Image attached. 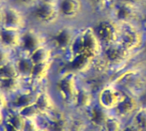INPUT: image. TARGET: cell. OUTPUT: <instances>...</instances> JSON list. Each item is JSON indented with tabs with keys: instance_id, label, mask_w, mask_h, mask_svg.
I'll use <instances>...</instances> for the list:
<instances>
[{
	"instance_id": "11",
	"label": "cell",
	"mask_w": 146,
	"mask_h": 131,
	"mask_svg": "<svg viewBox=\"0 0 146 131\" xmlns=\"http://www.w3.org/2000/svg\"><path fill=\"white\" fill-rule=\"evenodd\" d=\"M21 34L18 29L3 27L0 30V43L6 48H15L21 45Z\"/></svg>"
},
{
	"instance_id": "23",
	"label": "cell",
	"mask_w": 146,
	"mask_h": 131,
	"mask_svg": "<svg viewBox=\"0 0 146 131\" xmlns=\"http://www.w3.org/2000/svg\"><path fill=\"white\" fill-rule=\"evenodd\" d=\"M18 82H19L16 76V77H11V78H3L1 79L0 84H1V88L4 91L11 92L16 89V88L18 87Z\"/></svg>"
},
{
	"instance_id": "10",
	"label": "cell",
	"mask_w": 146,
	"mask_h": 131,
	"mask_svg": "<svg viewBox=\"0 0 146 131\" xmlns=\"http://www.w3.org/2000/svg\"><path fill=\"white\" fill-rule=\"evenodd\" d=\"M80 45L82 48V52H86L92 57H94L101 46V44L97 38L93 30L87 29L80 39Z\"/></svg>"
},
{
	"instance_id": "6",
	"label": "cell",
	"mask_w": 146,
	"mask_h": 131,
	"mask_svg": "<svg viewBox=\"0 0 146 131\" xmlns=\"http://www.w3.org/2000/svg\"><path fill=\"white\" fill-rule=\"evenodd\" d=\"M59 9L56 4L43 2L38 4L33 11L34 17L38 21L46 24H51L56 21L59 17Z\"/></svg>"
},
{
	"instance_id": "3",
	"label": "cell",
	"mask_w": 146,
	"mask_h": 131,
	"mask_svg": "<svg viewBox=\"0 0 146 131\" xmlns=\"http://www.w3.org/2000/svg\"><path fill=\"white\" fill-rule=\"evenodd\" d=\"M137 8L138 6L126 2L116 1L112 8L115 21L120 24L132 23V21L137 17Z\"/></svg>"
},
{
	"instance_id": "26",
	"label": "cell",
	"mask_w": 146,
	"mask_h": 131,
	"mask_svg": "<svg viewBox=\"0 0 146 131\" xmlns=\"http://www.w3.org/2000/svg\"><path fill=\"white\" fill-rule=\"evenodd\" d=\"M121 131H141L135 124H133L132 122H129L123 125Z\"/></svg>"
},
{
	"instance_id": "14",
	"label": "cell",
	"mask_w": 146,
	"mask_h": 131,
	"mask_svg": "<svg viewBox=\"0 0 146 131\" xmlns=\"http://www.w3.org/2000/svg\"><path fill=\"white\" fill-rule=\"evenodd\" d=\"M53 40L59 49H66L71 45L74 40V31L70 27H65L53 36Z\"/></svg>"
},
{
	"instance_id": "27",
	"label": "cell",
	"mask_w": 146,
	"mask_h": 131,
	"mask_svg": "<svg viewBox=\"0 0 146 131\" xmlns=\"http://www.w3.org/2000/svg\"><path fill=\"white\" fill-rule=\"evenodd\" d=\"M15 1L18 3H20L21 5H23V6H26V7L33 6L38 2V0H15Z\"/></svg>"
},
{
	"instance_id": "20",
	"label": "cell",
	"mask_w": 146,
	"mask_h": 131,
	"mask_svg": "<svg viewBox=\"0 0 146 131\" xmlns=\"http://www.w3.org/2000/svg\"><path fill=\"white\" fill-rule=\"evenodd\" d=\"M17 75H18V70L16 65L11 63L10 61L0 66V79L16 77Z\"/></svg>"
},
{
	"instance_id": "22",
	"label": "cell",
	"mask_w": 146,
	"mask_h": 131,
	"mask_svg": "<svg viewBox=\"0 0 146 131\" xmlns=\"http://www.w3.org/2000/svg\"><path fill=\"white\" fill-rule=\"evenodd\" d=\"M49 69H50V63L49 62L34 64L30 76H32L35 79H41L46 75Z\"/></svg>"
},
{
	"instance_id": "33",
	"label": "cell",
	"mask_w": 146,
	"mask_h": 131,
	"mask_svg": "<svg viewBox=\"0 0 146 131\" xmlns=\"http://www.w3.org/2000/svg\"><path fill=\"white\" fill-rule=\"evenodd\" d=\"M101 131H102V130H101Z\"/></svg>"
},
{
	"instance_id": "19",
	"label": "cell",
	"mask_w": 146,
	"mask_h": 131,
	"mask_svg": "<svg viewBox=\"0 0 146 131\" xmlns=\"http://www.w3.org/2000/svg\"><path fill=\"white\" fill-rule=\"evenodd\" d=\"M33 65L34 64L30 57H22L18 60L16 63V68L19 73H21V75L27 76V75H31Z\"/></svg>"
},
{
	"instance_id": "9",
	"label": "cell",
	"mask_w": 146,
	"mask_h": 131,
	"mask_svg": "<svg viewBox=\"0 0 146 131\" xmlns=\"http://www.w3.org/2000/svg\"><path fill=\"white\" fill-rule=\"evenodd\" d=\"M104 57L106 62L112 64H117L122 62L127 56L129 51H127L120 43H115L107 46H104Z\"/></svg>"
},
{
	"instance_id": "8",
	"label": "cell",
	"mask_w": 146,
	"mask_h": 131,
	"mask_svg": "<svg viewBox=\"0 0 146 131\" xmlns=\"http://www.w3.org/2000/svg\"><path fill=\"white\" fill-rule=\"evenodd\" d=\"M25 26V18L22 13L16 8L9 7L4 9L3 27L14 29H21Z\"/></svg>"
},
{
	"instance_id": "29",
	"label": "cell",
	"mask_w": 146,
	"mask_h": 131,
	"mask_svg": "<svg viewBox=\"0 0 146 131\" xmlns=\"http://www.w3.org/2000/svg\"><path fill=\"white\" fill-rule=\"evenodd\" d=\"M4 21V9L0 8V25H3Z\"/></svg>"
},
{
	"instance_id": "13",
	"label": "cell",
	"mask_w": 146,
	"mask_h": 131,
	"mask_svg": "<svg viewBox=\"0 0 146 131\" xmlns=\"http://www.w3.org/2000/svg\"><path fill=\"white\" fill-rule=\"evenodd\" d=\"M110 112L100 105L97 104L91 106V112L89 116V120L92 127L100 130L102 129L106 118H108Z\"/></svg>"
},
{
	"instance_id": "1",
	"label": "cell",
	"mask_w": 146,
	"mask_h": 131,
	"mask_svg": "<svg viewBox=\"0 0 146 131\" xmlns=\"http://www.w3.org/2000/svg\"><path fill=\"white\" fill-rule=\"evenodd\" d=\"M93 31L101 45L107 46L118 42L121 32V24L115 20L101 21L97 24Z\"/></svg>"
},
{
	"instance_id": "4",
	"label": "cell",
	"mask_w": 146,
	"mask_h": 131,
	"mask_svg": "<svg viewBox=\"0 0 146 131\" xmlns=\"http://www.w3.org/2000/svg\"><path fill=\"white\" fill-rule=\"evenodd\" d=\"M140 41L141 35L138 29L132 26V23L121 24V32L118 43L130 51L139 46Z\"/></svg>"
},
{
	"instance_id": "30",
	"label": "cell",
	"mask_w": 146,
	"mask_h": 131,
	"mask_svg": "<svg viewBox=\"0 0 146 131\" xmlns=\"http://www.w3.org/2000/svg\"><path fill=\"white\" fill-rule=\"evenodd\" d=\"M5 103H6L5 97H4V95L2 93H0V108L3 107V106H4Z\"/></svg>"
},
{
	"instance_id": "16",
	"label": "cell",
	"mask_w": 146,
	"mask_h": 131,
	"mask_svg": "<svg viewBox=\"0 0 146 131\" xmlns=\"http://www.w3.org/2000/svg\"><path fill=\"white\" fill-rule=\"evenodd\" d=\"M124 124L123 120L114 113H110L106 118L102 129V131H121Z\"/></svg>"
},
{
	"instance_id": "17",
	"label": "cell",
	"mask_w": 146,
	"mask_h": 131,
	"mask_svg": "<svg viewBox=\"0 0 146 131\" xmlns=\"http://www.w3.org/2000/svg\"><path fill=\"white\" fill-rule=\"evenodd\" d=\"M51 51L49 49H46L44 46H42L30 54V58L33 61V64H38V63H46L49 62V59L50 57Z\"/></svg>"
},
{
	"instance_id": "12",
	"label": "cell",
	"mask_w": 146,
	"mask_h": 131,
	"mask_svg": "<svg viewBox=\"0 0 146 131\" xmlns=\"http://www.w3.org/2000/svg\"><path fill=\"white\" fill-rule=\"evenodd\" d=\"M60 14L67 18L76 17L82 9L80 0H61L58 4Z\"/></svg>"
},
{
	"instance_id": "7",
	"label": "cell",
	"mask_w": 146,
	"mask_h": 131,
	"mask_svg": "<svg viewBox=\"0 0 146 131\" xmlns=\"http://www.w3.org/2000/svg\"><path fill=\"white\" fill-rule=\"evenodd\" d=\"M44 38L33 29H28L21 35V45L23 50L27 51L29 54L37 49L44 46Z\"/></svg>"
},
{
	"instance_id": "15",
	"label": "cell",
	"mask_w": 146,
	"mask_h": 131,
	"mask_svg": "<svg viewBox=\"0 0 146 131\" xmlns=\"http://www.w3.org/2000/svg\"><path fill=\"white\" fill-rule=\"evenodd\" d=\"M75 79L73 75L67 76L64 77L60 83L58 84L59 89L64 96L68 98H73L76 94V86H75Z\"/></svg>"
},
{
	"instance_id": "2",
	"label": "cell",
	"mask_w": 146,
	"mask_h": 131,
	"mask_svg": "<svg viewBox=\"0 0 146 131\" xmlns=\"http://www.w3.org/2000/svg\"><path fill=\"white\" fill-rule=\"evenodd\" d=\"M139 100L133 95L124 92L123 97L121 98L116 107L113 110V113L124 121L127 118H132L135 112L139 109Z\"/></svg>"
},
{
	"instance_id": "5",
	"label": "cell",
	"mask_w": 146,
	"mask_h": 131,
	"mask_svg": "<svg viewBox=\"0 0 146 131\" xmlns=\"http://www.w3.org/2000/svg\"><path fill=\"white\" fill-rule=\"evenodd\" d=\"M123 94L124 92H121L115 87H106L100 91L98 104L109 112L113 111L121 101Z\"/></svg>"
},
{
	"instance_id": "18",
	"label": "cell",
	"mask_w": 146,
	"mask_h": 131,
	"mask_svg": "<svg viewBox=\"0 0 146 131\" xmlns=\"http://www.w3.org/2000/svg\"><path fill=\"white\" fill-rule=\"evenodd\" d=\"M141 131H146V106H141L132 117V121Z\"/></svg>"
},
{
	"instance_id": "31",
	"label": "cell",
	"mask_w": 146,
	"mask_h": 131,
	"mask_svg": "<svg viewBox=\"0 0 146 131\" xmlns=\"http://www.w3.org/2000/svg\"><path fill=\"white\" fill-rule=\"evenodd\" d=\"M43 3H54V4H56V3L59 1V0H41Z\"/></svg>"
},
{
	"instance_id": "24",
	"label": "cell",
	"mask_w": 146,
	"mask_h": 131,
	"mask_svg": "<svg viewBox=\"0 0 146 131\" xmlns=\"http://www.w3.org/2000/svg\"><path fill=\"white\" fill-rule=\"evenodd\" d=\"M10 61V54L5 48L0 47V66Z\"/></svg>"
},
{
	"instance_id": "21",
	"label": "cell",
	"mask_w": 146,
	"mask_h": 131,
	"mask_svg": "<svg viewBox=\"0 0 146 131\" xmlns=\"http://www.w3.org/2000/svg\"><path fill=\"white\" fill-rule=\"evenodd\" d=\"M92 96L89 91L86 89H81L77 92V102L79 106L86 108V107H91L92 106Z\"/></svg>"
},
{
	"instance_id": "25",
	"label": "cell",
	"mask_w": 146,
	"mask_h": 131,
	"mask_svg": "<svg viewBox=\"0 0 146 131\" xmlns=\"http://www.w3.org/2000/svg\"><path fill=\"white\" fill-rule=\"evenodd\" d=\"M92 5L98 7V8H103L106 6L108 3H111V0H88Z\"/></svg>"
},
{
	"instance_id": "28",
	"label": "cell",
	"mask_w": 146,
	"mask_h": 131,
	"mask_svg": "<svg viewBox=\"0 0 146 131\" xmlns=\"http://www.w3.org/2000/svg\"><path fill=\"white\" fill-rule=\"evenodd\" d=\"M116 1H121V2H126L131 4H133L135 6H140L143 3H145L146 2V0H116Z\"/></svg>"
},
{
	"instance_id": "32",
	"label": "cell",
	"mask_w": 146,
	"mask_h": 131,
	"mask_svg": "<svg viewBox=\"0 0 146 131\" xmlns=\"http://www.w3.org/2000/svg\"><path fill=\"white\" fill-rule=\"evenodd\" d=\"M0 1H6V0H0Z\"/></svg>"
}]
</instances>
